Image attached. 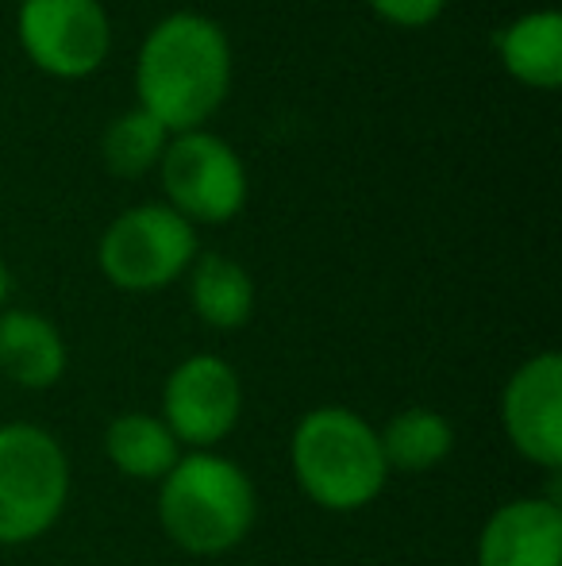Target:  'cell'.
Returning a JSON list of instances; mask_svg holds the SVG:
<instances>
[{"label": "cell", "mask_w": 562, "mask_h": 566, "mask_svg": "<svg viewBox=\"0 0 562 566\" xmlns=\"http://www.w3.org/2000/svg\"><path fill=\"white\" fill-rule=\"evenodd\" d=\"M197 254V231L166 205H139L100 239V270L116 290L150 293L178 282Z\"/></svg>", "instance_id": "5b68a950"}, {"label": "cell", "mask_w": 562, "mask_h": 566, "mask_svg": "<svg viewBox=\"0 0 562 566\" xmlns=\"http://www.w3.org/2000/svg\"><path fill=\"white\" fill-rule=\"evenodd\" d=\"M20 43L54 77H89L113 46V23L100 0H23Z\"/></svg>", "instance_id": "52a82bcc"}, {"label": "cell", "mask_w": 562, "mask_h": 566, "mask_svg": "<svg viewBox=\"0 0 562 566\" xmlns=\"http://www.w3.org/2000/svg\"><path fill=\"white\" fill-rule=\"evenodd\" d=\"M162 186L170 209L189 224H224L247 205L243 158L212 132H181L166 143Z\"/></svg>", "instance_id": "8992f818"}, {"label": "cell", "mask_w": 562, "mask_h": 566, "mask_svg": "<svg viewBox=\"0 0 562 566\" xmlns=\"http://www.w3.org/2000/svg\"><path fill=\"white\" fill-rule=\"evenodd\" d=\"M139 108L166 132H201L232 85V46L216 20L173 12L150 28L136 62Z\"/></svg>", "instance_id": "6da1fadb"}, {"label": "cell", "mask_w": 562, "mask_h": 566, "mask_svg": "<svg viewBox=\"0 0 562 566\" xmlns=\"http://www.w3.org/2000/svg\"><path fill=\"white\" fill-rule=\"evenodd\" d=\"M4 297H8V266L0 259V308H4Z\"/></svg>", "instance_id": "ac0fdd59"}, {"label": "cell", "mask_w": 562, "mask_h": 566, "mask_svg": "<svg viewBox=\"0 0 562 566\" xmlns=\"http://www.w3.org/2000/svg\"><path fill=\"white\" fill-rule=\"evenodd\" d=\"M243 409V389L235 370L216 355H193L166 378L162 424L178 443L204 451L235 428Z\"/></svg>", "instance_id": "ba28073f"}, {"label": "cell", "mask_w": 562, "mask_h": 566, "mask_svg": "<svg viewBox=\"0 0 562 566\" xmlns=\"http://www.w3.org/2000/svg\"><path fill=\"white\" fill-rule=\"evenodd\" d=\"M105 451L113 467L139 482H162L178 462V440L162 424V417H147V412H128L116 417L105 436Z\"/></svg>", "instance_id": "5bb4252c"}, {"label": "cell", "mask_w": 562, "mask_h": 566, "mask_svg": "<svg viewBox=\"0 0 562 566\" xmlns=\"http://www.w3.org/2000/svg\"><path fill=\"white\" fill-rule=\"evenodd\" d=\"M166 135L170 132L155 116H147L142 108H131V113L116 116L108 124L105 139H100V158H105V166L116 178H139L162 158Z\"/></svg>", "instance_id": "2e32d148"}, {"label": "cell", "mask_w": 562, "mask_h": 566, "mask_svg": "<svg viewBox=\"0 0 562 566\" xmlns=\"http://www.w3.org/2000/svg\"><path fill=\"white\" fill-rule=\"evenodd\" d=\"M370 8L397 28H427L432 20H439L447 0H370Z\"/></svg>", "instance_id": "e0dca14e"}, {"label": "cell", "mask_w": 562, "mask_h": 566, "mask_svg": "<svg viewBox=\"0 0 562 566\" xmlns=\"http://www.w3.org/2000/svg\"><path fill=\"white\" fill-rule=\"evenodd\" d=\"M158 516L173 544L185 552H232L255 521V485L232 459L193 451L162 478Z\"/></svg>", "instance_id": "3957f363"}, {"label": "cell", "mask_w": 562, "mask_h": 566, "mask_svg": "<svg viewBox=\"0 0 562 566\" xmlns=\"http://www.w3.org/2000/svg\"><path fill=\"white\" fill-rule=\"evenodd\" d=\"M501 62L517 82L532 90H559L562 82V15L555 8L524 12L497 39Z\"/></svg>", "instance_id": "7c38bea8"}, {"label": "cell", "mask_w": 562, "mask_h": 566, "mask_svg": "<svg viewBox=\"0 0 562 566\" xmlns=\"http://www.w3.org/2000/svg\"><path fill=\"white\" fill-rule=\"evenodd\" d=\"M70 497V462L35 424L0 428V544H31L54 528Z\"/></svg>", "instance_id": "277c9868"}, {"label": "cell", "mask_w": 562, "mask_h": 566, "mask_svg": "<svg viewBox=\"0 0 562 566\" xmlns=\"http://www.w3.org/2000/svg\"><path fill=\"white\" fill-rule=\"evenodd\" d=\"M0 370L23 389H51L66 370V343L59 328L28 308L0 313Z\"/></svg>", "instance_id": "8fae6325"}, {"label": "cell", "mask_w": 562, "mask_h": 566, "mask_svg": "<svg viewBox=\"0 0 562 566\" xmlns=\"http://www.w3.org/2000/svg\"><path fill=\"white\" fill-rule=\"evenodd\" d=\"M293 470L308 497L331 513H354L385 490L390 467L378 432L351 409L324 405L293 432Z\"/></svg>", "instance_id": "7a4b0ae2"}, {"label": "cell", "mask_w": 562, "mask_h": 566, "mask_svg": "<svg viewBox=\"0 0 562 566\" xmlns=\"http://www.w3.org/2000/svg\"><path fill=\"white\" fill-rule=\"evenodd\" d=\"M501 420L512 448L524 459L555 470L562 462V358L555 350L528 358L509 378Z\"/></svg>", "instance_id": "9c48e42d"}, {"label": "cell", "mask_w": 562, "mask_h": 566, "mask_svg": "<svg viewBox=\"0 0 562 566\" xmlns=\"http://www.w3.org/2000/svg\"><path fill=\"white\" fill-rule=\"evenodd\" d=\"M382 443V459L390 470L401 474H424L435 462H443L455 448V432L450 424L432 409H405L385 424L378 436Z\"/></svg>", "instance_id": "9a60e30c"}, {"label": "cell", "mask_w": 562, "mask_h": 566, "mask_svg": "<svg viewBox=\"0 0 562 566\" xmlns=\"http://www.w3.org/2000/svg\"><path fill=\"white\" fill-rule=\"evenodd\" d=\"M189 301L197 316L220 332L243 328L255 308V282L235 259L224 254H201L189 277Z\"/></svg>", "instance_id": "4fadbf2b"}, {"label": "cell", "mask_w": 562, "mask_h": 566, "mask_svg": "<svg viewBox=\"0 0 562 566\" xmlns=\"http://www.w3.org/2000/svg\"><path fill=\"white\" fill-rule=\"evenodd\" d=\"M478 566H562V513L555 501H509L486 521Z\"/></svg>", "instance_id": "30bf717a"}]
</instances>
